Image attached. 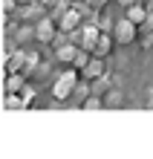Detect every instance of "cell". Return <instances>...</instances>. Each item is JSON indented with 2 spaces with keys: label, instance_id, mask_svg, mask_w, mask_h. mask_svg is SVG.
<instances>
[{
  "label": "cell",
  "instance_id": "1",
  "mask_svg": "<svg viewBox=\"0 0 153 159\" xmlns=\"http://www.w3.org/2000/svg\"><path fill=\"white\" fill-rule=\"evenodd\" d=\"M78 81H81V72L75 70V67H70V70H64L61 75H58V81L52 84V96L58 98V101H66L75 93V87H78Z\"/></svg>",
  "mask_w": 153,
  "mask_h": 159
},
{
  "label": "cell",
  "instance_id": "2",
  "mask_svg": "<svg viewBox=\"0 0 153 159\" xmlns=\"http://www.w3.org/2000/svg\"><path fill=\"white\" fill-rule=\"evenodd\" d=\"M136 35H139V26H136V23H130L127 17L116 20V26H113V41H116L119 46L133 43V41H136Z\"/></svg>",
  "mask_w": 153,
  "mask_h": 159
},
{
  "label": "cell",
  "instance_id": "3",
  "mask_svg": "<svg viewBox=\"0 0 153 159\" xmlns=\"http://www.w3.org/2000/svg\"><path fill=\"white\" fill-rule=\"evenodd\" d=\"M55 38H58V23H55L49 15L41 17V20L35 23V41H41V43H52Z\"/></svg>",
  "mask_w": 153,
  "mask_h": 159
},
{
  "label": "cell",
  "instance_id": "4",
  "mask_svg": "<svg viewBox=\"0 0 153 159\" xmlns=\"http://www.w3.org/2000/svg\"><path fill=\"white\" fill-rule=\"evenodd\" d=\"M98 38H101V29H98V23H95V20H90V23L81 26V49L92 52L95 43H98Z\"/></svg>",
  "mask_w": 153,
  "mask_h": 159
},
{
  "label": "cell",
  "instance_id": "5",
  "mask_svg": "<svg viewBox=\"0 0 153 159\" xmlns=\"http://www.w3.org/2000/svg\"><path fill=\"white\" fill-rule=\"evenodd\" d=\"M55 23H58V32H66V35H70V32H75V29H81V12H75V9L70 6Z\"/></svg>",
  "mask_w": 153,
  "mask_h": 159
},
{
  "label": "cell",
  "instance_id": "6",
  "mask_svg": "<svg viewBox=\"0 0 153 159\" xmlns=\"http://www.w3.org/2000/svg\"><path fill=\"white\" fill-rule=\"evenodd\" d=\"M104 72H107V67H104V58H90V64L81 70V78L84 81H98V78H104Z\"/></svg>",
  "mask_w": 153,
  "mask_h": 159
},
{
  "label": "cell",
  "instance_id": "7",
  "mask_svg": "<svg viewBox=\"0 0 153 159\" xmlns=\"http://www.w3.org/2000/svg\"><path fill=\"white\" fill-rule=\"evenodd\" d=\"M26 61H29V55H26L23 49H12L9 58H6V75H9V72H23Z\"/></svg>",
  "mask_w": 153,
  "mask_h": 159
},
{
  "label": "cell",
  "instance_id": "8",
  "mask_svg": "<svg viewBox=\"0 0 153 159\" xmlns=\"http://www.w3.org/2000/svg\"><path fill=\"white\" fill-rule=\"evenodd\" d=\"M17 15H20V20H41V17H46V9L41 6V3H26V6H20L17 9Z\"/></svg>",
  "mask_w": 153,
  "mask_h": 159
},
{
  "label": "cell",
  "instance_id": "9",
  "mask_svg": "<svg viewBox=\"0 0 153 159\" xmlns=\"http://www.w3.org/2000/svg\"><path fill=\"white\" fill-rule=\"evenodd\" d=\"M26 81H29V78H26L23 72H9V75H6V93H20L26 87Z\"/></svg>",
  "mask_w": 153,
  "mask_h": 159
},
{
  "label": "cell",
  "instance_id": "10",
  "mask_svg": "<svg viewBox=\"0 0 153 159\" xmlns=\"http://www.w3.org/2000/svg\"><path fill=\"white\" fill-rule=\"evenodd\" d=\"M78 49H81V46L70 41V43L58 46V52H55V55H58V61H61V64H72V61H75V55H78Z\"/></svg>",
  "mask_w": 153,
  "mask_h": 159
},
{
  "label": "cell",
  "instance_id": "11",
  "mask_svg": "<svg viewBox=\"0 0 153 159\" xmlns=\"http://www.w3.org/2000/svg\"><path fill=\"white\" fill-rule=\"evenodd\" d=\"M110 49H113V38H110L107 32H101V38H98V43H95L92 55H95V58H107V55H110Z\"/></svg>",
  "mask_w": 153,
  "mask_h": 159
},
{
  "label": "cell",
  "instance_id": "12",
  "mask_svg": "<svg viewBox=\"0 0 153 159\" xmlns=\"http://www.w3.org/2000/svg\"><path fill=\"white\" fill-rule=\"evenodd\" d=\"M147 15H150V12H147L142 3H136V6H130V9H127V20H130V23H136V26L145 23V20H147Z\"/></svg>",
  "mask_w": 153,
  "mask_h": 159
},
{
  "label": "cell",
  "instance_id": "13",
  "mask_svg": "<svg viewBox=\"0 0 153 159\" xmlns=\"http://www.w3.org/2000/svg\"><path fill=\"white\" fill-rule=\"evenodd\" d=\"M3 107H6V110H23V107H26V98L20 96V93H6Z\"/></svg>",
  "mask_w": 153,
  "mask_h": 159
},
{
  "label": "cell",
  "instance_id": "14",
  "mask_svg": "<svg viewBox=\"0 0 153 159\" xmlns=\"http://www.w3.org/2000/svg\"><path fill=\"white\" fill-rule=\"evenodd\" d=\"M121 101H124L121 90H119V87H113V90H107V96H104V107H119Z\"/></svg>",
  "mask_w": 153,
  "mask_h": 159
},
{
  "label": "cell",
  "instance_id": "15",
  "mask_svg": "<svg viewBox=\"0 0 153 159\" xmlns=\"http://www.w3.org/2000/svg\"><path fill=\"white\" fill-rule=\"evenodd\" d=\"M90 58H92V52H87V49H78V55H75V61L70 64V67H75V70H84V67H87V64H90Z\"/></svg>",
  "mask_w": 153,
  "mask_h": 159
},
{
  "label": "cell",
  "instance_id": "16",
  "mask_svg": "<svg viewBox=\"0 0 153 159\" xmlns=\"http://www.w3.org/2000/svg\"><path fill=\"white\" fill-rule=\"evenodd\" d=\"M81 107L84 110H98V107H104V98L101 96H87V98L81 101Z\"/></svg>",
  "mask_w": 153,
  "mask_h": 159
},
{
  "label": "cell",
  "instance_id": "17",
  "mask_svg": "<svg viewBox=\"0 0 153 159\" xmlns=\"http://www.w3.org/2000/svg\"><path fill=\"white\" fill-rule=\"evenodd\" d=\"M29 38H35V26H20V29L15 32V41L17 43H23V41H29Z\"/></svg>",
  "mask_w": 153,
  "mask_h": 159
},
{
  "label": "cell",
  "instance_id": "18",
  "mask_svg": "<svg viewBox=\"0 0 153 159\" xmlns=\"http://www.w3.org/2000/svg\"><path fill=\"white\" fill-rule=\"evenodd\" d=\"M70 6H72V3H66V0H58V3H55V9H52V15H49V17H52V20H58V17H61V15H64V12H66V9H70Z\"/></svg>",
  "mask_w": 153,
  "mask_h": 159
},
{
  "label": "cell",
  "instance_id": "19",
  "mask_svg": "<svg viewBox=\"0 0 153 159\" xmlns=\"http://www.w3.org/2000/svg\"><path fill=\"white\" fill-rule=\"evenodd\" d=\"M35 67H38V55H29V61H26V67H23V75L32 78L35 75Z\"/></svg>",
  "mask_w": 153,
  "mask_h": 159
},
{
  "label": "cell",
  "instance_id": "20",
  "mask_svg": "<svg viewBox=\"0 0 153 159\" xmlns=\"http://www.w3.org/2000/svg\"><path fill=\"white\" fill-rule=\"evenodd\" d=\"M113 26H116V23H113V20H110L107 15H101V17H98V29H101V32H110Z\"/></svg>",
  "mask_w": 153,
  "mask_h": 159
},
{
  "label": "cell",
  "instance_id": "21",
  "mask_svg": "<svg viewBox=\"0 0 153 159\" xmlns=\"http://www.w3.org/2000/svg\"><path fill=\"white\" fill-rule=\"evenodd\" d=\"M17 9H20V3H17V0H3V12H6V15L17 12Z\"/></svg>",
  "mask_w": 153,
  "mask_h": 159
},
{
  "label": "cell",
  "instance_id": "22",
  "mask_svg": "<svg viewBox=\"0 0 153 159\" xmlns=\"http://www.w3.org/2000/svg\"><path fill=\"white\" fill-rule=\"evenodd\" d=\"M20 96H23V98H26V107H29V104H32V98H35V90H32V87H29V84H26V87H23V90H20Z\"/></svg>",
  "mask_w": 153,
  "mask_h": 159
},
{
  "label": "cell",
  "instance_id": "23",
  "mask_svg": "<svg viewBox=\"0 0 153 159\" xmlns=\"http://www.w3.org/2000/svg\"><path fill=\"white\" fill-rule=\"evenodd\" d=\"M139 32H153V15H147V20L139 26Z\"/></svg>",
  "mask_w": 153,
  "mask_h": 159
},
{
  "label": "cell",
  "instance_id": "24",
  "mask_svg": "<svg viewBox=\"0 0 153 159\" xmlns=\"http://www.w3.org/2000/svg\"><path fill=\"white\" fill-rule=\"evenodd\" d=\"M104 6H107V0H90V9H92V12H101Z\"/></svg>",
  "mask_w": 153,
  "mask_h": 159
},
{
  "label": "cell",
  "instance_id": "25",
  "mask_svg": "<svg viewBox=\"0 0 153 159\" xmlns=\"http://www.w3.org/2000/svg\"><path fill=\"white\" fill-rule=\"evenodd\" d=\"M35 3H41L43 9H49V6H55V3H58V0H35Z\"/></svg>",
  "mask_w": 153,
  "mask_h": 159
},
{
  "label": "cell",
  "instance_id": "26",
  "mask_svg": "<svg viewBox=\"0 0 153 159\" xmlns=\"http://www.w3.org/2000/svg\"><path fill=\"white\" fill-rule=\"evenodd\" d=\"M119 3H121L124 9H130V6H136V3H139V0H119Z\"/></svg>",
  "mask_w": 153,
  "mask_h": 159
},
{
  "label": "cell",
  "instance_id": "27",
  "mask_svg": "<svg viewBox=\"0 0 153 159\" xmlns=\"http://www.w3.org/2000/svg\"><path fill=\"white\" fill-rule=\"evenodd\" d=\"M147 107H153V87L147 90Z\"/></svg>",
  "mask_w": 153,
  "mask_h": 159
},
{
  "label": "cell",
  "instance_id": "28",
  "mask_svg": "<svg viewBox=\"0 0 153 159\" xmlns=\"http://www.w3.org/2000/svg\"><path fill=\"white\" fill-rule=\"evenodd\" d=\"M17 3H20V6H26V3H35V0H17Z\"/></svg>",
  "mask_w": 153,
  "mask_h": 159
}]
</instances>
